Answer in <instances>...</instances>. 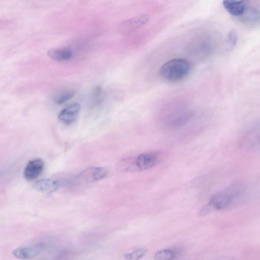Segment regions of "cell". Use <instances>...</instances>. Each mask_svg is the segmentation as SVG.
<instances>
[{
    "instance_id": "cell-5",
    "label": "cell",
    "mask_w": 260,
    "mask_h": 260,
    "mask_svg": "<svg viewBox=\"0 0 260 260\" xmlns=\"http://www.w3.org/2000/svg\"><path fill=\"white\" fill-rule=\"evenodd\" d=\"M107 174L108 172L104 168L90 167L81 172L77 179L82 183H91L104 179Z\"/></svg>"
},
{
    "instance_id": "cell-7",
    "label": "cell",
    "mask_w": 260,
    "mask_h": 260,
    "mask_svg": "<svg viewBox=\"0 0 260 260\" xmlns=\"http://www.w3.org/2000/svg\"><path fill=\"white\" fill-rule=\"evenodd\" d=\"M80 110L79 104L75 103L71 104L59 112L58 115L59 120L66 125H71L75 123L77 119Z\"/></svg>"
},
{
    "instance_id": "cell-2",
    "label": "cell",
    "mask_w": 260,
    "mask_h": 260,
    "mask_svg": "<svg viewBox=\"0 0 260 260\" xmlns=\"http://www.w3.org/2000/svg\"><path fill=\"white\" fill-rule=\"evenodd\" d=\"M240 198L237 191L229 185L223 190L214 194L208 205L211 210H223L231 207Z\"/></svg>"
},
{
    "instance_id": "cell-15",
    "label": "cell",
    "mask_w": 260,
    "mask_h": 260,
    "mask_svg": "<svg viewBox=\"0 0 260 260\" xmlns=\"http://www.w3.org/2000/svg\"><path fill=\"white\" fill-rule=\"evenodd\" d=\"M175 256L174 252L170 249H163L157 252L154 260H173Z\"/></svg>"
},
{
    "instance_id": "cell-11",
    "label": "cell",
    "mask_w": 260,
    "mask_h": 260,
    "mask_svg": "<svg viewBox=\"0 0 260 260\" xmlns=\"http://www.w3.org/2000/svg\"><path fill=\"white\" fill-rule=\"evenodd\" d=\"M47 55L56 61H65L71 59L73 56L72 51L66 48H52L48 50Z\"/></svg>"
},
{
    "instance_id": "cell-14",
    "label": "cell",
    "mask_w": 260,
    "mask_h": 260,
    "mask_svg": "<svg viewBox=\"0 0 260 260\" xmlns=\"http://www.w3.org/2000/svg\"><path fill=\"white\" fill-rule=\"evenodd\" d=\"M75 93L72 90L61 92L55 97L54 102L58 105H62L71 99Z\"/></svg>"
},
{
    "instance_id": "cell-10",
    "label": "cell",
    "mask_w": 260,
    "mask_h": 260,
    "mask_svg": "<svg viewBox=\"0 0 260 260\" xmlns=\"http://www.w3.org/2000/svg\"><path fill=\"white\" fill-rule=\"evenodd\" d=\"M223 6L230 14L235 16H241L246 7L243 1L233 0L223 1Z\"/></svg>"
},
{
    "instance_id": "cell-8",
    "label": "cell",
    "mask_w": 260,
    "mask_h": 260,
    "mask_svg": "<svg viewBox=\"0 0 260 260\" xmlns=\"http://www.w3.org/2000/svg\"><path fill=\"white\" fill-rule=\"evenodd\" d=\"M44 164L40 158H35L30 160L26 165L23 176L28 181H32L39 177L43 171Z\"/></svg>"
},
{
    "instance_id": "cell-16",
    "label": "cell",
    "mask_w": 260,
    "mask_h": 260,
    "mask_svg": "<svg viewBox=\"0 0 260 260\" xmlns=\"http://www.w3.org/2000/svg\"><path fill=\"white\" fill-rule=\"evenodd\" d=\"M146 253V249L139 248L132 253L125 254L123 256L125 260H139L142 258Z\"/></svg>"
},
{
    "instance_id": "cell-1",
    "label": "cell",
    "mask_w": 260,
    "mask_h": 260,
    "mask_svg": "<svg viewBox=\"0 0 260 260\" xmlns=\"http://www.w3.org/2000/svg\"><path fill=\"white\" fill-rule=\"evenodd\" d=\"M189 70L190 66L187 60L182 58H175L163 64L160 69V74L166 80L178 81L188 75Z\"/></svg>"
},
{
    "instance_id": "cell-6",
    "label": "cell",
    "mask_w": 260,
    "mask_h": 260,
    "mask_svg": "<svg viewBox=\"0 0 260 260\" xmlns=\"http://www.w3.org/2000/svg\"><path fill=\"white\" fill-rule=\"evenodd\" d=\"M159 155L154 152H145L140 154L135 160L136 168L145 170L155 166L159 161Z\"/></svg>"
},
{
    "instance_id": "cell-4",
    "label": "cell",
    "mask_w": 260,
    "mask_h": 260,
    "mask_svg": "<svg viewBox=\"0 0 260 260\" xmlns=\"http://www.w3.org/2000/svg\"><path fill=\"white\" fill-rule=\"evenodd\" d=\"M44 247L42 244H36L18 247L12 253L15 257L23 260L35 259L43 252Z\"/></svg>"
},
{
    "instance_id": "cell-12",
    "label": "cell",
    "mask_w": 260,
    "mask_h": 260,
    "mask_svg": "<svg viewBox=\"0 0 260 260\" xmlns=\"http://www.w3.org/2000/svg\"><path fill=\"white\" fill-rule=\"evenodd\" d=\"M148 19V16L145 15L135 17L126 21L124 24L123 29L126 32L133 31L146 23Z\"/></svg>"
},
{
    "instance_id": "cell-17",
    "label": "cell",
    "mask_w": 260,
    "mask_h": 260,
    "mask_svg": "<svg viewBox=\"0 0 260 260\" xmlns=\"http://www.w3.org/2000/svg\"><path fill=\"white\" fill-rule=\"evenodd\" d=\"M238 40V36L236 31L234 30H231L228 36V43L231 48L234 47L237 44Z\"/></svg>"
},
{
    "instance_id": "cell-13",
    "label": "cell",
    "mask_w": 260,
    "mask_h": 260,
    "mask_svg": "<svg viewBox=\"0 0 260 260\" xmlns=\"http://www.w3.org/2000/svg\"><path fill=\"white\" fill-rule=\"evenodd\" d=\"M241 19L248 22H255L260 19V11L254 7H247L241 16Z\"/></svg>"
},
{
    "instance_id": "cell-3",
    "label": "cell",
    "mask_w": 260,
    "mask_h": 260,
    "mask_svg": "<svg viewBox=\"0 0 260 260\" xmlns=\"http://www.w3.org/2000/svg\"><path fill=\"white\" fill-rule=\"evenodd\" d=\"M192 113L188 111H179L171 113L165 119V126L169 129H176L187 123L191 118Z\"/></svg>"
},
{
    "instance_id": "cell-9",
    "label": "cell",
    "mask_w": 260,
    "mask_h": 260,
    "mask_svg": "<svg viewBox=\"0 0 260 260\" xmlns=\"http://www.w3.org/2000/svg\"><path fill=\"white\" fill-rule=\"evenodd\" d=\"M61 182L56 179H42L35 182L34 188L38 192L49 194L56 191L61 185Z\"/></svg>"
}]
</instances>
